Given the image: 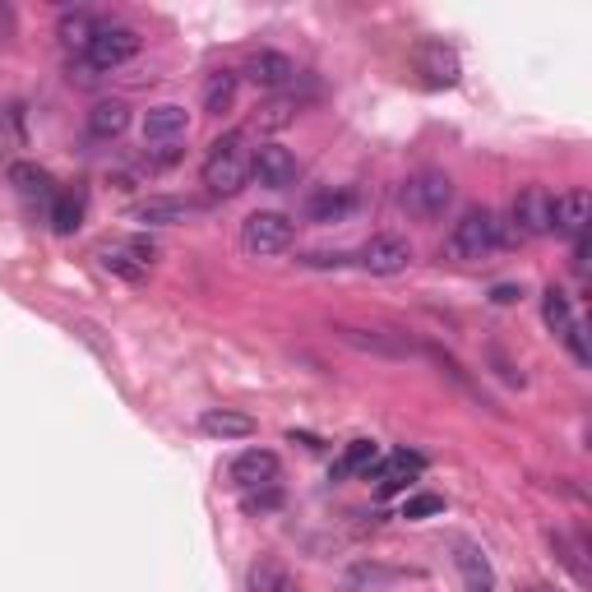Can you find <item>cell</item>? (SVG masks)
<instances>
[{"instance_id": "cell-3", "label": "cell", "mask_w": 592, "mask_h": 592, "mask_svg": "<svg viewBox=\"0 0 592 592\" xmlns=\"http://www.w3.org/2000/svg\"><path fill=\"white\" fill-rule=\"evenodd\" d=\"M134 56H139V33L130 24H98L93 42L83 47L79 65L89 69V75H107V69H120Z\"/></svg>"}, {"instance_id": "cell-15", "label": "cell", "mask_w": 592, "mask_h": 592, "mask_svg": "<svg viewBox=\"0 0 592 592\" xmlns=\"http://www.w3.org/2000/svg\"><path fill=\"white\" fill-rule=\"evenodd\" d=\"M412 61L426 75L430 89H449V83H459V51L454 47H445V42H416Z\"/></svg>"}, {"instance_id": "cell-13", "label": "cell", "mask_w": 592, "mask_h": 592, "mask_svg": "<svg viewBox=\"0 0 592 592\" xmlns=\"http://www.w3.org/2000/svg\"><path fill=\"white\" fill-rule=\"evenodd\" d=\"M278 473H283V463H278L273 449H246V454H236L228 477L232 486H241V491H255V486H273Z\"/></svg>"}, {"instance_id": "cell-5", "label": "cell", "mask_w": 592, "mask_h": 592, "mask_svg": "<svg viewBox=\"0 0 592 592\" xmlns=\"http://www.w3.org/2000/svg\"><path fill=\"white\" fill-rule=\"evenodd\" d=\"M296 241V222L287 214H250L241 222V250L250 259H273Z\"/></svg>"}, {"instance_id": "cell-29", "label": "cell", "mask_w": 592, "mask_h": 592, "mask_svg": "<svg viewBox=\"0 0 592 592\" xmlns=\"http://www.w3.org/2000/svg\"><path fill=\"white\" fill-rule=\"evenodd\" d=\"M250 592H296V588H292V574L278 561H259L250 565Z\"/></svg>"}, {"instance_id": "cell-24", "label": "cell", "mask_w": 592, "mask_h": 592, "mask_svg": "<svg viewBox=\"0 0 592 592\" xmlns=\"http://www.w3.org/2000/svg\"><path fill=\"white\" fill-rule=\"evenodd\" d=\"M379 459H385V454H379L375 440H352V445H343V454H338V463H334V481L357 477V473H371Z\"/></svg>"}, {"instance_id": "cell-26", "label": "cell", "mask_w": 592, "mask_h": 592, "mask_svg": "<svg viewBox=\"0 0 592 592\" xmlns=\"http://www.w3.org/2000/svg\"><path fill=\"white\" fill-rule=\"evenodd\" d=\"M542 320H546V329H551L555 338H565L569 329H574V320H579V316H574V306H569V296L561 287H546L542 292Z\"/></svg>"}, {"instance_id": "cell-23", "label": "cell", "mask_w": 592, "mask_h": 592, "mask_svg": "<svg viewBox=\"0 0 592 592\" xmlns=\"http://www.w3.org/2000/svg\"><path fill=\"white\" fill-rule=\"evenodd\" d=\"M236 89H241L236 69H214V75L204 79V112L208 116H228L232 102H236Z\"/></svg>"}, {"instance_id": "cell-22", "label": "cell", "mask_w": 592, "mask_h": 592, "mask_svg": "<svg viewBox=\"0 0 592 592\" xmlns=\"http://www.w3.org/2000/svg\"><path fill=\"white\" fill-rule=\"evenodd\" d=\"M130 130V107L126 102H116V98H102L89 107V134L102 139V144H112V139H120Z\"/></svg>"}, {"instance_id": "cell-12", "label": "cell", "mask_w": 592, "mask_h": 592, "mask_svg": "<svg viewBox=\"0 0 592 592\" xmlns=\"http://www.w3.org/2000/svg\"><path fill=\"white\" fill-rule=\"evenodd\" d=\"M352 208H357V190L324 185V190H316V195L301 204V218L316 222V228H329V222H347V218H352Z\"/></svg>"}, {"instance_id": "cell-32", "label": "cell", "mask_w": 592, "mask_h": 592, "mask_svg": "<svg viewBox=\"0 0 592 592\" xmlns=\"http://www.w3.org/2000/svg\"><path fill=\"white\" fill-rule=\"evenodd\" d=\"M292 116H296V102L283 98V102H269V107L259 112V126H265V130H278V126H287Z\"/></svg>"}, {"instance_id": "cell-20", "label": "cell", "mask_w": 592, "mask_h": 592, "mask_svg": "<svg viewBox=\"0 0 592 592\" xmlns=\"http://www.w3.org/2000/svg\"><path fill=\"white\" fill-rule=\"evenodd\" d=\"M10 185H14V195H20V200L42 204V208H51V200L61 195L56 181H51L38 163H10Z\"/></svg>"}, {"instance_id": "cell-11", "label": "cell", "mask_w": 592, "mask_h": 592, "mask_svg": "<svg viewBox=\"0 0 592 592\" xmlns=\"http://www.w3.org/2000/svg\"><path fill=\"white\" fill-rule=\"evenodd\" d=\"M588 222H592V195L583 185H569L555 195L551 204V232H565V236H588Z\"/></svg>"}, {"instance_id": "cell-27", "label": "cell", "mask_w": 592, "mask_h": 592, "mask_svg": "<svg viewBox=\"0 0 592 592\" xmlns=\"http://www.w3.org/2000/svg\"><path fill=\"white\" fill-rule=\"evenodd\" d=\"M551 546L561 555V565L574 574V583H588V546L574 532H551Z\"/></svg>"}, {"instance_id": "cell-19", "label": "cell", "mask_w": 592, "mask_h": 592, "mask_svg": "<svg viewBox=\"0 0 592 592\" xmlns=\"http://www.w3.org/2000/svg\"><path fill=\"white\" fill-rule=\"evenodd\" d=\"M422 467H426L422 454H408V449H398V454H389V459L375 463V491H379V496H398L416 473H422Z\"/></svg>"}, {"instance_id": "cell-4", "label": "cell", "mask_w": 592, "mask_h": 592, "mask_svg": "<svg viewBox=\"0 0 592 592\" xmlns=\"http://www.w3.org/2000/svg\"><path fill=\"white\" fill-rule=\"evenodd\" d=\"M403 208L412 218H426V222H435V218H445V208L454 204V181L445 177V171H435V167H426V171H416V177H408L403 181Z\"/></svg>"}, {"instance_id": "cell-16", "label": "cell", "mask_w": 592, "mask_h": 592, "mask_svg": "<svg viewBox=\"0 0 592 592\" xmlns=\"http://www.w3.org/2000/svg\"><path fill=\"white\" fill-rule=\"evenodd\" d=\"M190 130V112L177 107V102H163V107H149L144 116V144H158V149H171L181 144Z\"/></svg>"}, {"instance_id": "cell-18", "label": "cell", "mask_w": 592, "mask_h": 592, "mask_svg": "<svg viewBox=\"0 0 592 592\" xmlns=\"http://www.w3.org/2000/svg\"><path fill=\"white\" fill-rule=\"evenodd\" d=\"M334 334L347 343V347H357V352H375V357H412L416 347L403 343V338H389L385 329H361V324H338Z\"/></svg>"}, {"instance_id": "cell-34", "label": "cell", "mask_w": 592, "mask_h": 592, "mask_svg": "<svg viewBox=\"0 0 592 592\" xmlns=\"http://www.w3.org/2000/svg\"><path fill=\"white\" fill-rule=\"evenodd\" d=\"M14 38V10L10 5H0V47H5Z\"/></svg>"}, {"instance_id": "cell-8", "label": "cell", "mask_w": 592, "mask_h": 592, "mask_svg": "<svg viewBox=\"0 0 592 592\" xmlns=\"http://www.w3.org/2000/svg\"><path fill=\"white\" fill-rule=\"evenodd\" d=\"M551 204H555V195L546 185H524L510 208L514 232L518 236H551Z\"/></svg>"}, {"instance_id": "cell-31", "label": "cell", "mask_w": 592, "mask_h": 592, "mask_svg": "<svg viewBox=\"0 0 592 592\" xmlns=\"http://www.w3.org/2000/svg\"><path fill=\"white\" fill-rule=\"evenodd\" d=\"M445 510V500L440 496H412V500H403V518L408 524H416V518H430V514H440Z\"/></svg>"}, {"instance_id": "cell-28", "label": "cell", "mask_w": 592, "mask_h": 592, "mask_svg": "<svg viewBox=\"0 0 592 592\" xmlns=\"http://www.w3.org/2000/svg\"><path fill=\"white\" fill-rule=\"evenodd\" d=\"M79 218H83V200L79 195H56V200H51V208H47L51 232H61V236L79 232Z\"/></svg>"}, {"instance_id": "cell-6", "label": "cell", "mask_w": 592, "mask_h": 592, "mask_svg": "<svg viewBox=\"0 0 592 592\" xmlns=\"http://www.w3.org/2000/svg\"><path fill=\"white\" fill-rule=\"evenodd\" d=\"M153 259H158V246H153L149 236H130V241H107V246H98V265L107 269L112 278L120 283H144Z\"/></svg>"}, {"instance_id": "cell-21", "label": "cell", "mask_w": 592, "mask_h": 592, "mask_svg": "<svg viewBox=\"0 0 592 592\" xmlns=\"http://www.w3.org/2000/svg\"><path fill=\"white\" fill-rule=\"evenodd\" d=\"M200 430L208 435V440H250L255 416L232 412V408H208V412H200Z\"/></svg>"}, {"instance_id": "cell-33", "label": "cell", "mask_w": 592, "mask_h": 592, "mask_svg": "<svg viewBox=\"0 0 592 592\" xmlns=\"http://www.w3.org/2000/svg\"><path fill=\"white\" fill-rule=\"evenodd\" d=\"M296 265H301V269H343V265H352V255H343V250H334V255H329V250H310V255L296 259Z\"/></svg>"}, {"instance_id": "cell-7", "label": "cell", "mask_w": 592, "mask_h": 592, "mask_svg": "<svg viewBox=\"0 0 592 592\" xmlns=\"http://www.w3.org/2000/svg\"><path fill=\"white\" fill-rule=\"evenodd\" d=\"M352 265L365 269V273H375V278L408 273V265H412V241L398 236V232H379V236H371V241H365V246L352 255Z\"/></svg>"}, {"instance_id": "cell-25", "label": "cell", "mask_w": 592, "mask_h": 592, "mask_svg": "<svg viewBox=\"0 0 592 592\" xmlns=\"http://www.w3.org/2000/svg\"><path fill=\"white\" fill-rule=\"evenodd\" d=\"M98 24H102V20H93L89 10H65V14H61V42L75 47V56H83V47L93 42Z\"/></svg>"}, {"instance_id": "cell-35", "label": "cell", "mask_w": 592, "mask_h": 592, "mask_svg": "<svg viewBox=\"0 0 592 592\" xmlns=\"http://www.w3.org/2000/svg\"><path fill=\"white\" fill-rule=\"evenodd\" d=\"M491 301H496V306H510V301H518V287H496V292H491Z\"/></svg>"}, {"instance_id": "cell-1", "label": "cell", "mask_w": 592, "mask_h": 592, "mask_svg": "<svg viewBox=\"0 0 592 592\" xmlns=\"http://www.w3.org/2000/svg\"><path fill=\"white\" fill-rule=\"evenodd\" d=\"M250 163H255V149H250L246 130H228L222 139H214L208 153H204V167H200L208 195H218V200L241 195L246 181H250Z\"/></svg>"}, {"instance_id": "cell-14", "label": "cell", "mask_w": 592, "mask_h": 592, "mask_svg": "<svg viewBox=\"0 0 592 592\" xmlns=\"http://www.w3.org/2000/svg\"><path fill=\"white\" fill-rule=\"evenodd\" d=\"M449 551H454V569L463 574V588H467V592H496V569H491V561H486V551H481L477 542L454 537V542H449Z\"/></svg>"}, {"instance_id": "cell-9", "label": "cell", "mask_w": 592, "mask_h": 592, "mask_svg": "<svg viewBox=\"0 0 592 592\" xmlns=\"http://www.w3.org/2000/svg\"><path fill=\"white\" fill-rule=\"evenodd\" d=\"M250 177L265 190H287V185H296V177H301V163H296V153L283 144H259L255 163H250Z\"/></svg>"}, {"instance_id": "cell-30", "label": "cell", "mask_w": 592, "mask_h": 592, "mask_svg": "<svg viewBox=\"0 0 592 592\" xmlns=\"http://www.w3.org/2000/svg\"><path fill=\"white\" fill-rule=\"evenodd\" d=\"M278 504H283V491H278V481L246 491V514H265V510H278Z\"/></svg>"}, {"instance_id": "cell-2", "label": "cell", "mask_w": 592, "mask_h": 592, "mask_svg": "<svg viewBox=\"0 0 592 592\" xmlns=\"http://www.w3.org/2000/svg\"><path fill=\"white\" fill-rule=\"evenodd\" d=\"M510 246V222H504L496 208H467V214L449 228L445 236V255L449 259H491Z\"/></svg>"}, {"instance_id": "cell-17", "label": "cell", "mask_w": 592, "mask_h": 592, "mask_svg": "<svg viewBox=\"0 0 592 592\" xmlns=\"http://www.w3.org/2000/svg\"><path fill=\"white\" fill-rule=\"evenodd\" d=\"M195 214H200V208L190 200H177V195H149V200H139L130 208V218L144 222V228H177V222L195 218Z\"/></svg>"}, {"instance_id": "cell-10", "label": "cell", "mask_w": 592, "mask_h": 592, "mask_svg": "<svg viewBox=\"0 0 592 592\" xmlns=\"http://www.w3.org/2000/svg\"><path fill=\"white\" fill-rule=\"evenodd\" d=\"M255 89H269V93H278V89H287V83H296V61L292 56H283V51H250V61H246V69H241Z\"/></svg>"}]
</instances>
